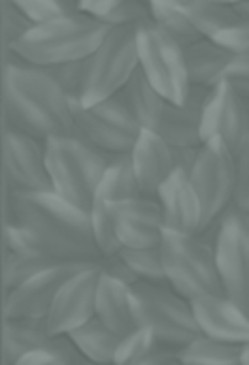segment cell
<instances>
[{"label": "cell", "instance_id": "27", "mask_svg": "<svg viewBox=\"0 0 249 365\" xmlns=\"http://www.w3.org/2000/svg\"><path fill=\"white\" fill-rule=\"evenodd\" d=\"M149 11H152V21L162 32H166L173 41H177L184 49L205 38L190 19L188 0H152Z\"/></svg>", "mask_w": 249, "mask_h": 365}, {"label": "cell", "instance_id": "40", "mask_svg": "<svg viewBox=\"0 0 249 365\" xmlns=\"http://www.w3.org/2000/svg\"><path fill=\"white\" fill-rule=\"evenodd\" d=\"M2 28H4V47L6 51L32 28V21L11 2L4 0V17H2Z\"/></svg>", "mask_w": 249, "mask_h": 365}, {"label": "cell", "instance_id": "42", "mask_svg": "<svg viewBox=\"0 0 249 365\" xmlns=\"http://www.w3.org/2000/svg\"><path fill=\"white\" fill-rule=\"evenodd\" d=\"M218 41L237 53H249V21H237L228 30H224Z\"/></svg>", "mask_w": 249, "mask_h": 365}, {"label": "cell", "instance_id": "31", "mask_svg": "<svg viewBox=\"0 0 249 365\" xmlns=\"http://www.w3.org/2000/svg\"><path fill=\"white\" fill-rule=\"evenodd\" d=\"M120 257L124 259V263L130 267V272L137 276L139 282L169 284L160 246H156V248H122Z\"/></svg>", "mask_w": 249, "mask_h": 365}, {"label": "cell", "instance_id": "36", "mask_svg": "<svg viewBox=\"0 0 249 365\" xmlns=\"http://www.w3.org/2000/svg\"><path fill=\"white\" fill-rule=\"evenodd\" d=\"M79 357L81 355L75 351L70 340L66 336H60V338H53L51 344L23 355L13 365H75Z\"/></svg>", "mask_w": 249, "mask_h": 365}, {"label": "cell", "instance_id": "13", "mask_svg": "<svg viewBox=\"0 0 249 365\" xmlns=\"http://www.w3.org/2000/svg\"><path fill=\"white\" fill-rule=\"evenodd\" d=\"M98 278L100 263H90L66 280L45 317V325L51 338L68 336L96 317Z\"/></svg>", "mask_w": 249, "mask_h": 365}, {"label": "cell", "instance_id": "39", "mask_svg": "<svg viewBox=\"0 0 249 365\" xmlns=\"http://www.w3.org/2000/svg\"><path fill=\"white\" fill-rule=\"evenodd\" d=\"M222 81L228 83L241 98L249 101V53H233L228 66L224 68Z\"/></svg>", "mask_w": 249, "mask_h": 365}, {"label": "cell", "instance_id": "21", "mask_svg": "<svg viewBox=\"0 0 249 365\" xmlns=\"http://www.w3.org/2000/svg\"><path fill=\"white\" fill-rule=\"evenodd\" d=\"M96 319L117 336H126L128 331L139 327L134 314L132 287L105 274L102 269L96 289Z\"/></svg>", "mask_w": 249, "mask_h": 365}, {"label": "cell", "instance_id": "38", "mask_svg": "<svg viewBox=\"0 0 249 365\" xmlns=\"http://www.w3.org/2000/svg\"><path fill=\"white\" fill-rule=\"evenodd\" d=\"M53 265L49 261H34L26 257H17L9 250H4V265H2V282H4V295L23 284L30 276L41 272L43 267Z\"/></svg>", "mask_w": 249, "mask_h": 365}, {"label": "cell", "instance_id": "9", "mask_svg": "<svg viewBox=\"0 0 249 365\" xmlns=\"http://www.w3.org/2000/svg\"><path fill=\"white\" fill-rule=\"evenodd\" d=\"M139 68L166 101L179 105L188 98L192 83L184 47L154 21L139 26Z\"/></svg>", "mask_w": 249, "mask_h": 365}, {"label": "cell", "instance_id": "37", "mask_svg": "<svg viewBox=\"0 0 249 365\" xmlns=\"http://www.w3.org/2000/svg\"><path fill=\"white\" fill-rule=\"evenodd\" d=\"M55 83L73 98V101H81L85 81H88V60H75V62H64V64H55V66H47L45 68Z\"/></svg>", "mask_w": 249, "mask_h": 365}, {"label": "cell", "instance_id": "28", "mask_svg": "<svg viewBox=\"0 0 249 365\" xmlns=\"http://www.w3.org/2000/svg\"><path fill=\"white\" fill-rule=\"evenodd\" d=\"M137 197H143V192H141L139 180H137V173L132 169L130 156L128 154L113 156L107 165L102 180H100L96 199L107 201V203H117V201H128V199H137Z\"/></svg>", "mask_w": 249, "mask_h": 365}, {"label": "cell", "instance_id": "43", "mask_svg": "<svg viewBox=\"0 0 249 365\" xmlns=\"http://www.w3.org/2000/svg\"><path fill=\"white\" fill-rule=\"evenodd\" d=\"M100 269H102L105 274H109V276H113V278H117V280L130 284V287H134V284L139 282L137 276L130 272V267H128V265L124 263V259L120 257V252L113 255V257L102 259V261H100Z\"/></svg>", "mask_w": 249, "mask_h": 365}, {"label": "cell", "instance_id": "46", "mask_svg": "<svg viewBox=\"0 0 249 365\" xmlns=\"http://www.w3.org/2000/svg\"><path fill=\"white\" fill-rule=\"evenodd\" d=\"M233 6H235V13L239 15L241 21H249V0H239Z\"/></svg>", "mask_w": 249, "mask_h": 365}, {"label": "cell", "instance_id": "7", "mask_svg": "<svg viewBox=\"0 0 249 365\" xmlns=\"http://www.w3.org/2000/svg\"><path fill=\"white\" fill-rule=\"evenodd\" d=\"M139 71V28L113 26L88 58L83 105H96L120 94Z\"/></svg>", "mask_w": 249, "mask_h": 365}, {"label": "cell", "instance_id": "2", "mask_svg": "<svg viewBox=\"0 0 249 365\" xmlns=\"http://www.w3.org/2000/svg\"><path fill=\"white\" fill-rule=\"evenodd\" d=\"M11 56V53H9ZM15 58V56H13ZM6 126L36 139L73 135V98L41 66L6 60L2 73Z\"/></svg>", "mask_w": 249, "mask_h": 365}, {"label": "cell", "instance_id": "18", "mask_svg": "<svg viewBox=\"0 0 249 365\" xmlns=\"http://www.w3.org/2000/svg\"><path fill=\"white\" fill-rule=\"evenodd\" d=\"M164 227L175 233L196 235L203 227V207L201 199L190 182V175L181 169H175L171 178L160 186L156 195Z\"/></svg>", "mask_w": 249, "mask_h": 365}, {"label": "cell", "instance_id": "8", "mask_svg": "<svg viewBox=\"0 0 249 365\" xmlns=\"http://www.w3.org/2000/svg\"><path fill=\"white\" fill-rule=\"evenodd\" d=\"M73 124L75 135H79L109 158L130 154L143 130L122 92L96 105L73 101Z\"/></svg>", "mask_w": 249, "mask_h": 365}, {"label": "cell", "instance_id": "35", "mask_svg": "<svg viewBox=\"0 0 249 365\" xmlns=\"http://www.w3.org/2000/svg\"><path fill=\"white\" fill-rule=\"evenodd\" d=\"M30 21L32 26L47 24L70 13H77V0H11Z\"/></svg>", "mask_w": 249, "mask_h": 365}, {"label": "cell", "instance_id": "10", "mask_svg": "<svg viewBox=\"0 0 249 365\" xmlns=\"http://www.w3.org/2000/svg\"><path fill=\"white\" fill-rule=\"evenodd\" d=\"M190 182L201 199L203 207V229L211 227L222 218V214L235 203L237 186V165L235 152L218 141H203L194 169L190 171Z\"/></svg>", "mask_w": 249, "mask_h": 365}, {"label": "cell", "instance_id": "50", "mask_svg": "<svg viewBox=\"0 0 249 365\" xmlns=\"http://www.w3.org/2000/svg\"><path fill=\"white\" fill-rule=\"evenodd\" d=\"M143 2H147V4H149V2H152V0H143Z\"/></svg>", "mask_w": 249, "mask_h": 365}, {"label": "cell", "instance_id": "45", "mask_svg": "<svg viewBox=\"0 0 249 365\" xmlns=\"http://www.w3.org/2000/svg\"><path fill=\"white\" fill-rule=\"evenodd\" d=\"M137 365H181V361L177 359V353L171 349H158L152 357L143 359L141 364Z\"/></svg>", "mask_w": 249, "mask_h": 365}, {"label": "cell", "instance_id": "23", "mask_svg": "<svg viewBox=\"0 0 249 365\" xmlns=\"http://www.w3.org/2000/svg\"><path fill=\"white\" fill-rule=\"evenodd\" d=\"M45 319H4L2 323V357L4 365H13L23 355L51 344Z\"/></svg>", "mask_w": 249, "mask_h": 365}, {"label": "cell", "instance_id": "49", "mask_svg": "<svg viewBox=\"0 0 249 365\" xmlns=\"http://www.w3.org/2000/svg\"><path fill=\"white\" fill-rule=\"evenodd\" d=\"M245 103H248V113H249V101H245Z\"/></svg>", "mask_w": 249, "mask_h": 365}, {"label": "cell", "instance_id": "26", "mask_svg": "<svg viewBox=\"0 0 249 365\" xmlns=\"http://www.w3.org/2000/svg\"><path fill=\"white\" fill-rule=\"evenodd\" d=\"M77 11L100 19L107 26L139 28L152 21L149 4L143 0H77Z\"/></svg>", "mask_w": 249, "mask_h": 365}, {"label": "cell", "instance_id": "44", "mask_svg": "<svg viewBox=\"0 0 249 365\" xmlns=\"http://www.w3.org/2000/svg\"><path fill=\"white\" fill-rule=\"evenodd\" d=\"M173 148V145H171ZM198 152H201V145L196 148H173V156H175V167L186 171L190 175V171L194 169L196 165V158H198Z\"/></svg>", "mask_w": 249, "mask_h": 365}, {"label": "cell", "instance_id": "17", "mask_svg": "<svg viewBox=\"0 0 249 365\" xmlns=\"http://www.w3.org/2000/svg\"><path fill=\"white\" fill-rule=\"evenodd\" d=\"M192 310L203 336L228 344L249 342V312L224 293L192 299Z\"/></svg>", "mask_w": 249, "mask_h": 365}, {"label": "cell", "instance_id": "19", "mask_svg": "<svg viewBox=\"0 0 249 365\" xmlns=\"http://www.w3.org/2000/svg\"><path fill=\"white\" fill-rule=\"evenodd\" d=\"M130 163L137 173L141 192L145 197H156L160 186L171 178L175 167L173 148L154 130H141L137 143L130 150Z\"/></svg>", "mask_w": 249, "mask_h": 365}, {"label": "cell", "instance_id": "24", "mask_svg": "<svg viewBox=\"0 0 249 365\" xmlns=\"http://www.w3.org/2000/svg\"><path fill=\"white\" fill-rule=\"evenodd\" d=\"M124 101L128 103L130 111L134 113V118L139 120L141 128L145 130H154L158 133L160 122L164 118L166 105L171 101H166L141 73V68L137 71V75L128 81V86L122 90Z\"/></svg>", "mask_w": 249, "mask_h": 365}, {"label": "cell", "instance_id": "22", "mask_svg": "<svg viewBox=\"0 0 249 365\" xmlns=\"http://www.w3.org/2000/svg\"><path fill=\"white\" fill-rule=\"evenodd\" d=\"M190 83L196 88L211 90L222 81L224 68L233 58V49L222 45L218 38H201L184 49Z\"/></svg>", "mask_w": 249, "mask_h": 365}, {"label": "cell", "instance_id": "5", "mask_svg": "<svg viewBox=\"0 0 249 365\" xmlns=\"http://www.w3.org/2000/svg\"><path fill=\"white\" fill-rule=\"evenodd\" d=\"M160 252L166 282L181 297L192 302L203 295L224 293L216 250L198 235L175 233L166 229Z\"/></svg>", "mask_w": 249, "mask_h": 365}, {"label": "cell", "instance_id": "14", "mask_svg": "<svg viewBox=\"0 0 249 365\" xmlns=\"http://www.w3.org/2000/svg\"><path fill=\"white\" fill-rule=\"evenodd\" d=\"M90 263H53L30 276L23 284L4 295V319H45L55 295L81 267Z\"/></svg>", "mask_w": 249, "mask_h": 365}, {"label": "cell", "instance_id": "29", "mask_svg": "<svg viewBox=\"0 0 249 365\" xmlns=\"http://www.w3.org/2000/svg\"><path fill=\"white\" fill-rule=\"evenodd\" d=\"M175 353L181 365H239L241 344L220 342L201 334Z\"/></svg>", "mask_w": 249, "mask_h": 365}, {"label": "cell", "instance_id": "6", "mask_svg": "<svg viewBox=\"0 0 249 365\" xmlns=\"http://www.w3.org/2000/svg\"><path fill=\"white\" fill-rule=\"evenodd\" d=\"M132 299L137 323L149 327L162 349L179 351L201 336L192 302L175 293L169 284L137 282Z\"/></svg>", "mask_w": 249, "mask_h": 365}, {"label": "cell", "instance_id": "3", "mask_svg": "<svg viewBox=\"0 0 249 365\" xmlns=\"http://www.w3.org/2000/svg\"><path fill=\"white\" fill-rule=\"evenodd\" d=\"M109 30L111 26L77 11L66 17L32 26L6 53L41 68L88 60Z\"/></svg>", "mask_w": 249, "mask_h": 365}, {"label": "cell", "instance_id": "16", "mask_svg": "<svg viewBox=\"0 0 249 365\" xmlns=\"http://www.w3.org/2000/svg\"><path fill=\"white\" fill-rule=\"evenodd\" d=\"M113 229L122 248H156L164 237V216L156 197L109 203Z\"/></svg>", "mask_w": 249, "mask_h": 365}, {"label": "cell", "instance_id": "1", "mask_svg": "<svg viewBox=\"0 0 249 365\" xmlns=\"http://www.w3.org/2000/svg\"><path fill=\"white\" fill-rule=\"evenodd\" d=\"M6 220L26 227L58 263H100L90 212L53 190L15 192L6 188Z\"/></svg>", "mask_w": 249, "mask_h": 365}, {"label": "cell", "instance_id": "47", "mask_svg": "<svg viewBox=\"0 0 249 365\" xmlns=\"http://www.w3.org/2000/svg\"><path fill=\"white\" fill-rule=\"evenodd\" d=\"M239 365H249V342L241 344V359H239Z\"/></svg>", "mask_w": 249, "mask_h": 365}, {"label": "cell", "instance_id": "41", "mask_svg": "<svg viewBox=\"0 0 249 365\" xmlns=\"http://www.w3.org/2000/svg\"><path fill=\"white\" fill-rule=\"evenodd\" d=\"M235 165H237V186H235L233 205L249 212V133L235 154Z\"/></svg>", "mask_w": 249, "mask_h": 365}, {"label": "cell", "instance_id": "48", "mask_svg": "<svg viewBox=\"0 0 249 365\" xmlns=\"http://www.w3.org/2000/svg\"><path fill=\"white\" fill-rule=\"evenodd\" d=\"M75 365H90V361H85L83 357H79V359L75 361Z\"/></svg>", "mask_w": 249, "mask_h": 365}, {"label": "cell", "instance_id": "25", "mask_svg": "<svg viewBox=\"0 0 249 365\" xmlns=\"http://www.w3.org/2000/svg\"><path fill=\"white\" fill-rule=\"evenodd\" d=\"M75 351L90 364L113 365V357L120 344V338L115 331H111L105 323H100L96 317L81 325L79 329L70 331L66 336Z\"/></svg>", "mask_w": 249, "mask_h": 365}, {"label": "cell", "instance_id": "30", "mask_svg": "<svg viewBox=\"0 0 249 365\" xmlns=\"http://www.w3.org/2000/svg\"><path fill=\"white\" fill-rule=\"evenodd\" d=\"M188 13L205 38H218L224 30L241 21L235 6L220 0H188Z\"/></svg>", "mask_w": 249, "mask_h": 365}, {"label": "cell", "instance_id": "20", "mask_svg": "<svg viewBox=\"0 0 249 365\" xmlns=\"http://www.w3.org/2000/svg\"><path fill=\"white\" fill-rule=\"evenodd\" d=\"M207 88L192 86L188 98L179 105L169 103L164 118L160 122L158 135L169 141L173 148H196L203 145L201 126H203V111L207 103Z\"/></svg>", "mask_w": 249, "mask_h": 365}, {"label": "cell", "instance_id": "32", "mask_svg": "<svg viewBox=\"0 0 249 365\" xmlns=\"http://www.w3.org/2000/svg\"><path fill=\"white\" fill-rule=\"evenodd\" d=\"M160 346V342L156 340L154 331L149 327H134L132 331H128L126 336L120 338L115 357H113V365H137L143 359L152 357Z\"/></svg>", "mask_w": 249, "mask_h": 365}, {"label": "cell", "instance_id": "4", "mask_svg": "<svg viewBox=\"0 0 249 365\" xmlns=\"http://www.w3.org/2000/svg\"><path fill=\"white\" fill-rule=\"evenodd\" d=\"M45 156L51 190L90 212L111 158L75 133L45 139Z\"/></svg>", "mask_w": 249, "mask_h": 365}, {"label": "cell", "instance_id": "12", "mask_svg": "<svg viewBox=\"0 0 249 365\" xmlns=\"http://www.w3.org/2000/svg\"><path fill=\"white\" fill-rule=\"evenodd\" d=\"M4 182L15 192H41L51 190V178L47 171L45 141L13 126H4L2 139Z\"/></svg>", "mask_w": 249, "mask_h": 365}, {"label": "cell", "instance_id": "15", "mask_svg": "<svg viewBox=\"0 0 249 365\" xmlns=\"http://www.w3.org/2000/svg\"><path fill=\"white\" fill-rule=\"evenodd\" d=\"M249 133V113L245 98H241L228 83H218L209 90L201 137L203 141L218 139L226 143L235 154Z\"/></svg>", "mask_w": 249, "mask_h": 365}, {"label": "cell", "instance_id": "11", "mask_svg": "<svg viewBox=\"0 0 249 365\" xmlns=\"http://www.w3.org/2000/svg\"><path fill=\"white\" fill-rule=\"evenodd\" d=\"M213 250L224 295L249 312V212L231 205L222 214Z\"/></svg>", "mask_w": 249, "mask_h": 365}, {"label": "cell", "instance_id": "34", "mask_svg": "<svg viewBox=\"0 0 249 365\" xmlns=\"http://www.w3.org/2000/svg\"><path fill=\"white\" fill-rule=\"evenodd\" d=\"M4 250L13 252L17 257L34 259V261L58 263L43 250V246L34 240V235L15 220H4Z\"/></svg>", "mask_w": 249, "mask_h": 365}, {"label": "cell", "instance_id": "33", "mask_svg": "<svg viewBox=\"0 0 249 365\" xmlns=\"http://www.w3.org/2000/svg\"><path fill=\"white\" fill-rule=\"evenodd\" d=\"M90 220H92V233H94V242H96L100 257L107 259V257L117 255L122 250V244H120L115 229H113L109 203L96 199L90 207Z\"/></svg>", "mask_w": 249, "mask_h": 365}]
</instances>
